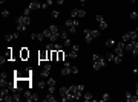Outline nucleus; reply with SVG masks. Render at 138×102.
I'll return each instance as SVG.
<instances>
[{"mask_svg": "<svg viewBox=\"0 0 138 102\" xmlns=\"http://www.w3.org/2000/svg\"><path fill=\"white\" fill-rule=\"evenodd\" d=\"M77 26H78L77 18H69V20L64 21V27L68 29L69 34H75V32H77Z\"/></svg>", "mask_w": 138, "mask_h": 102, "instance_id": "7ed1b4c3", "label": "nucleus"}, {"mask_svg": "<svg viewBox=\"0 0 138 102\" xmlns=\"http://www.w3.org/2000/svg\"><path fill=\"white\" fill-rule=\"evenodd\" d=\"M20 56H22V60H26L28 56H29V52H28V49H25V47H23V49L20 50Z\"/></svg>", "mask_w": 138, "mask_h": 102, "instance_id": "a211bd4d", "label": "nucleus"}, {"mask_svg": "<svg viewBox=\"0 0 138 102\" xmlns=\"http://www.w3.org/2000/svg\"><path fill=\"white\" fill-rule=\"evenodd\" d=\"M117 43H115V40L114 38H109V40H106V47H114Z\"/></svg>", "mask_w": 138, "mask_h": 102, "instance_id": "4be33fe9", "label": "nucleus"}, {"mask_svg": "<svg viewBox=\"0 0 138 102\" xmlns=\"http://www.w3.org/2000/svg\"><path fill=\"white\" fill-rule=\"evenodd\" d=\"M109 99H110V94L109 93H104V94H103V98H101V101H103V102L109 101Z\"/></svg>", "mask_w": 138, "mask_h": 102, "instance_id": "2f4dec72", "label": "nucleus"}, {"mask_svg": "<svg viewBox=\"0 0 138 102\" xmlns=\"http://www.w3.org/2000/svg\"><path fill=\"white\" fill-rule=\"evenodd\" d=\"M9 90H11L9 87H2V90H0V99L2 101H5V98L9 96Z\"/></svg>", "mask_w": 138, "mask_h": 102, "instance_id": "2eb2a0df", "label": "nucleus"}, {"mask_svg": "<svg viewBox=\"0 0 138 102\" xmlns=\"http://www.w3.org/2000/svg\"><path fill=\"white\" fill-rule=\"evenodd\" d=\"M57 53H58V61H64V56H66V55H64V52L63 50H58Z\"/></svg>", "mask_w": 138, "mask_h": 102, "instance_id": "cd10ccee", "label": "nucleus"}, {"mask_svg": "<svg viewBox=\"0 0 138 102\" xmlns=\"http://www.w3.org/2000/svg\"><path fill=\"white\" fill-rule=\"evenodd\" d=\"M49 73H51V64H45V67H43V70L40 72V76L48 78V76H49Z\"/></svg>", "mask_w": 138, "mask_h": 102, "instance_id": "ddd939ff", "label": "nucleus"}, {"mask_svg": "<svg viewBox=\"0 0 138 102\" xmlns=\"http://www.w3.org/2000/svg\"><path fill=\"white\" fill-rule=\"evenodd\" d=\"M14 76L16 79H29L31 72H14Z\"/></svg>", "mask_w": 138, "mask_h": 102, "instance_id": "9d476101", "label": "nucleus"}, {"mask_svg": "<svg viewBox=\"0 0 138 102\" xmlns=\"http://www.w3.org/2000/svg\"><path fill=\"white\" fill-rule=\"evenodd\" d=\"M78 49H80L78 44H72V46H71V52L68 53V56H69V58H75L77 53H78Z\"/></svg>", "mask_w": 138, "mask_h": 102, "instance_id": "f8f14e48", "label": "nucleus"}, {"mask_svg": "<svg viewBox=\"0 0 138 102\" xmlns=\"http://www.w3.org/2000/svg\"><path fill=\"white\" fill-rule=\"evenodd\" d=\"M58 15H60V14H58V11H52V17H54V18H58Z\"/></svg>", "mask_w": 138, "mask_h": 102, "instance_id": "c9c22d12", "label": "nucleus"}, {"mask_svg": "<svg viewBox=\"0 0 138 102\" xmlns=\"http://www.w3.org/2000/svg\"><path fill=\"white\" fill-rule=\"evenodd\" d=\"M2 15H3V17H8V15H9V11H8V9H5V11L2 12Z\"/></svg>", "mask_w": 138, "mask_h": 102, "instance_id": "e433bc0d", "label": "nucleus"}, {"mask_svg": "<svg viewBox=\"0 0 138 102\" xmlns=\"http://www.w3.org/2000/svg\"><path fill=\"white\" fill-rule=\"evenodd\" d=\"M92 60H94V69L95 70H100V69H103L106 66V58L100 56L98 53H94L92 55Z\"/></svg>", "mask_w": 138, "mask_h": 102, "instance_id": "f03ea898", "label": "nucleus"}, {"mask_svg": "<svg viewBox=\"0 0 138 102\" xmlns=\"http://www.w3.org/2000/svg\"><path fill=\"white\" fill-rule=\"evenodd\" d=\"M18 35H20V32H14V34H8V35H5V40H6V41H12V40H14V38H18Z\"/></svg>", "mask_w": 138, "mask_h": 102, "instance_id": "dca6fc26", "label": "nucleus"}, {"mask_svg": "<svg viewBox=\"0 0 138 102\" xmlns=\"http://www.w3.org/2000/svg\"><path fill=\"white\" fill-rule=\"evenodd\" d=\"M68 92H69V90H68V87H62V88H60V96L64 98V96L68 94Z\"/></svg>", "mask_w": 138, "mask_h": 102, "instance_id": "b1692460", "label": "nucleus"}, {"mask_svg": "<svg viewBox=\"0 0 138 102\" xmlns=\"http://www.w3.org/2000/svg\"><path fill=\"white\" fill-rule=\"evenodd\" d=\"M46 85H48V82H45V81H38V87H40V88H45Z\"/></svg>", "mask_w": 138, "mask_h": 102, "instance_id": "473e14b6", "label": "nucleus"}, {"mask_svg": "<svg viewBox=\"0 0 138 102\" xmlns=\"http://www.w3.org/2000/svg\"><path fill=\"white\" fill-rule=\"evenodd\" d=\"M31 38H32V40H35V41H43L45 35H43V34H32V35H31Z\"/></svg>", "mask_w": 138, "mask_h": 102, "instance_id": "f3484780", "label": "nucleus"}, {"mask_svg": "<svg viewBox=\"0 0 138 102\" xmlns=\"http://www.w3.org/2000/svg\"><path fill=\"white\" fill-rule=\"evenodd\" d=\"M106 60L114 63V61H115V53H108V55H106Z\"/></svg>", "mask_w": 138, "mask_h": 102, "instance_id": "a878e982", "label": "nucleus"}, {"mask_svg": "<svg viewBox=\"0 0 138 102\" xmlns=\"http://www.w3.org/2000/svg\"><path fill=\"white\" fill-rule=\"evenodd\" d=\"M129 17H130V20H137L138 18V12L137 11H132V12L129 14Z\"/></svg>", "mask_w": 138, "mask_h": 102, "instance_id": "393cba45", "label": "nucleus"}, {"mask_svg": "<svg viewBox=\"0 0 138 102\" xmlns=\"http://www.w3.org/2000/svg\"><path fill=\"white\" fill-rule=\"evenodd\" d=\"M40 8H42L40 2H34V0H32V2L28 5V8L25 9V12H23V14H25V15H29V12H31L32 9H40Z\"/></svg>", "mask_w": 138, "mask_h": 102, "instance_id": "423d86ee", "label": "nucleus"}, {"mask_svg": "<svg viewBox=\"0 0 138 102\" xmlns=\"http://www.w3.org/2000/svg\"><path fill=\"white\" fill-rule=\"evenodd\" d=\"M60 31H62V29L57 25H52V26H49L48 29L43 31V35H45V38H48L51 43H55L57 38H60Z\"/></svg>", "mask_w": 138, "mask_h": 102, "instance_id": "f257e3e1", "label": "nucleus"}, {"mask_svg": "<svg viewBox=\"0 0 138 102\" xmlns=\"http://www.w3.org/2000/svg\"><path fill=\"white\" fill-rule=\"evenodd\" d=\"M83 101H86V102H89V101H92V93H83V98H81Z\"/></svg>", "mask_w": 138, "mask_h": 102, "instance_id": "aec40b11", "label": "nucleus"}, {"mask_svg": "<svg viewBox=\"0 0 138 102\" xmlns=\"http://www.w3.org/2000/svg\"><path fill=\"white\" fill-rule=\"evenodd\" d=\"M86 15V11L84 9H74L71 12V18H83Z\"/></svg>", "mask_w": 138, "mask_h": 102, "instance_id": "6e6552de", "label": "nucleus"}, {"mask_svg": "<svg viewBox=\"0 0 138 102\" xmlns=\"http://www.w3.org/2000/svg\"><path fill=\"white\" fill-rule=\"evenodd\" d=\"M54 0H45V3H42V9H48L51 5H52Z\"/></svg>", "mask_w": 138, "mask_h": 102, "instance_id": "412c9836", "label": "nucleus"}, {"mask_svg": "<svg viewBox=\"0 0 138 102\" xmlns=\"http://www.w3.org/2000/svg\"><path fill=\"white\" fill-rule=\"evenodd\" d=\"M38 60H40V61L48 60V50H46V52H42V53H38Z\"/></svg>", "mask_w": 138, "mask_h": 102, "instance_id": "5701e85b", "label": "nucleus"}, {"mask_svg": "<svg viewBox=\"0 0 138 102\" xmlns=\"http://www.w3.org/2000/svg\"><path fill=\"white\" fill-rule=\"evenodd\" d=\"M97 21H98V26H100V29L101 31H104V29H108V23H106V20L101 17V15H97Z\"/></svg>", "mask_w": 138, "mask_h": 102, "instance_id": "9b49d317", "label": "nucleus"}, {"mask_svg": "<svg viewBox=\"0 0 138 102\" xmlns=\"http://www.w3.org/2000/svg\"><path fill=\"white\" fill-rule=\"evenodd\" d=\"M135 94H138V82H137V90H135Z\"/></svg>", "mask_w": 138, "mask_h": 102, "instance_id": "79ce46f5", "label": "nucleus"}, {"mask_svg": "<svg viewBox=\"0 0 138 102\" xmlns=\"http://www.w3.org/2000/svg\"><path fill=\"white\" fill-rule=\"evenodd\" d=\"M48 92H49V93H54V92H55V85H52V87H48Z\"/></svg>", "mask_w": 138, "mask_h": 102, "instance_id": "f704fd0d", "label": "nucleus"}, {"mask_svg": "<svg viewBox=\"0 0 138 102\" xmlns=\"http://www.w3.org/2000/svg\"><path fill=\"white\" fill-rule=\"evenodd\" d=\"M134 73H135V75L138 76V69H135V70H134Z\"/></svg>", "mask_w": 138, "mask_h": 102, "instance_id": "ea45409f", "label": "nucleus"}, {"mask_svg": "<svg viewBox=\"0 0 138 102\" xmlns=\"http://www.w3.org/2000/svg\"><path fill=\"white\" fill-rule=\"evenodd\" d=\"M6 3V0H0V5H5Z\"/></svg>", "mask_w": 138, "mask_h": 102, "instance_id": "58836bf2", "label": "nucleus"}, {"mask_svg": "<svg viewBox=\"0 0 138 102\" xmlns=\"http://www.w3.org/2000/svg\"><path fill=\"white\" fill-rule=\"evenodd\" d=\"M123 41H124V43L132 41V40H130V34H129V32H127V34H124V35H123Z\"/></svg>", "mask_w": 138, "mask_h": 102, "instance_id": "c85d7f7f", "label": "nucleus"}, {"mask_svg": "<svg viewBox=\"0 0 138 102\" xmlns=\"http://www.w3.org/2000/svg\"><path fill=\"white\" fill-rule=\"evenodd\" d=\"M16 27H17L18 32H23V31H26L28 26H25V25H16Z\"/></svg>", "mask_w": 138, "mask_h": 102, "instance_id": "bb28decb", "label": "nucleus"}, {"mask_svg": "<svg viewBox=\"0 0 138 102\" xmlns=\"http://www.w3.org/2000/svg\"><path fill=\"white\" fill-rule=\"evenodd\" d=\"M34 2H38V0H34Z\"/></svg>", "mask_w": 138, "mask_h": 102, "instance_id": "c03bdc74", "label": "nucleus"}, {"mask_svg": "<svg viewBox=\"0 0 138 102\" xmlns=\"http://www.w3.org/2000/svg\"><path fill=\"white\" fill-rule=\"evenodd\" d=\"M43 101H45V102H54V101H55L54 93H49L48 96H45V98H43Z\"/></svg>", "mask_w": 138, "mask_h": 102, "instance_id": "6ab92c4d", "label": "nucleus"}, {"mask_svg": "<svg viewBox=\"0 0 138 102\" xmlns=\"http://www.w3.org/2000/svg\"><path fill=\"white\" fill-rule=\"evenodd\" d=\"M71 73H78V69L72 66L71 61H64V67L62 69V75H71Z\"/></svg>", "mask_w": 138, "mask_h": 102, "instance_id": "20e7f679", "label": "nucleus"}, {"mask_svg": "<svg viewBox=\"0 0 138 102\" xmlns=\"http://www.w3.org/2000/svg\"><path fill=\"white\" fill-rule=\"evenodd\" d=\"M126 101L127 102H138V94H134L130 92H126Z\"/></svg>", "mask_w": 138, "mask_h": 102, "instance_id": "4468645a", "label": "nucleus"}, {"mask_svg": "<svg viewBox=\"0 0 138 102\" xmlns=\"http://www.w3.org/2000/svg\"><path fill=\"white\" fill-rule=\"evenodd\" d=\"M64 46H66V47H71V46H72V41H71V38H69V37H68V38H64Z\"/></svg>", "mask_w": 138, "mask_h": 102, "instance_id": "c756f323", "label": "nucleus"}, {"mask_svg": "<svg viewBox=\"0 0 138 102\" xmlns=\"http://www.w3.org/2000/svg\"><path fill=\"white\" fill-rule=\"evenodd\" d=\"M78 2H80V3H86V2H88V0H78Z\"/></svg>", "mask_w": 138, "mask_h": 102, "instance_id": "a19ab883", "label": "nucleus"}, {"mask_svg": "<svg viewBox=\"0 0 138 102\" xmlns=\"http://www.w3.org/2000/svg\"><path fill=\"white\" fill-rule=\"evenodd\" d=\"M55 2H57L58 5H63V2H64V0H55Z\"/></svg>", "mask_w": 138, "mask_h": 102, "instance_id": "4c0bfd02", "label": "nucleus"}, {"mask_svg": "<svg viewBox=\"0 0 138 102\" xmlns=\"http://www.w3.org/2000/svg\"><path fill=\"white\" fill-rule=\"evenodd\" d=\"M23 98L26 99V102H35V101H38V96H37L35 93H32L31 90H26L25 94H23Z\"/></svg>", "mask_w": 138, "mask_h": 102, "instance_id": "0eeeda50", "label": "nucleus"}, {"mask_svg": "<svg viewBox=\"0 0 138 102\" xmlns=\"http://www.w3.org/2000/svg\"><path fill=\"white\" fill-rule=\"evenodd\" d=\"M17 25H25V26H29L31 25V18H29V15H22V17L17 18Z\"/></svg>", "mask_w": 138, "mask_h": 102, "instance_id": "1a4fd4ad", "label": "nucleus"}, {"mask_svg": "<svg viewBox=\"0 0 138 102\" xmlns=\"http://www.w3.org/2000/svg\"><path fill=\"white\" fill-rule=\"evenodd\" d=\"M100 35V31H92V29H84V40L86 43H92L95 37Z\"/></svg>", "mask_w": 138, "mask_h": 102, "instance_id": "39448f33", "label": "nucleus"}, {"mask_svg": "<svg viewBox=\"0 0 138 102\" xmlns=\"http://www.w3.org/2000/svg\"><path fill=\"white\" fill-rule=\"evenodd\" d=\"M130 53H132V55H134V56L137 58V56H138V47H137V49H134V50L130 52Z\"/></svg>", "mask_w": 138, "mask_h": 102, "instance_id": "72a5a7b5", "label": "nucleus"}, {"mask_svg": "<svg viewBox=\"0 0 138 102\" xmlns=\"http://www.w3.org/2000/svg\"><path fill=\"white\" fill-rule=\"evenodd\" d=\"M55 85V79L54 78H48V87H52Z\"/></svg>", "mask_w": 138, "mask_h": 102, "instance_id": "7c9ffc66", "label": "nucleus"}, {"mask_svg": "<svg viewBox=\"0 0 138 102\" xmlns=\"http://www.w3.org/2000/svg\"><path fill=\"white\" fill-rule=\"evenodd\" d=\"M129 2H130V3H134V2H135V0H129Z\"/></svg>", "mask_w": 138, "mask_h": 102, "instance_id": "37998d69", "label": "nucleus"}]
</instances>
